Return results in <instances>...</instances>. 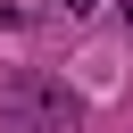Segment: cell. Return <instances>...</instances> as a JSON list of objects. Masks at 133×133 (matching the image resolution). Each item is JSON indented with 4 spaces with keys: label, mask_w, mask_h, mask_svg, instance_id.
Wrapping results in <instances>:
<instances>
[{
    "label": "cell",
    "mask_w": 133,
    "mask_h": 133,
    "mask_svg": "<svg viewBox=\"0 0 133 133\" xmlns=\"http://www.w3.org/2000/svg\"><path fill=\"white\" fill-rule=\"evenodd\" d=\"M0 133H42V116H33L25 100H0Z\"/></svg>",
    "instance_id": "2"
},
{
    "label": "cell",
    "mask_w": 133,
    "mask_h": 133,
    "mask_svg": "<svg viewBox=\"0 0 133 133\" xmlns=\"http://www.w3.org/2000/svg\"><path fill=\"white\" fill-rule=\"evenodd\" d=\"M25 108H33L42 125H75V116H83V100H75L66 83H50V75H33V83H25Z\"/></svg>",
    "instance_id": "1"
},
{
    "label": "cell",
    "mask_w": 133,
    "mask_h": 133,
    "mask_svg": "<svg viewBox=\"0 0 133 133\" xmlns=\"http://www.w3.org/2000/svg\"><path fill=\"white\" fill-rule=\"evenodd\" d=\"M91 8H100V0H58V17H91Z\"/></svg>",
    "instance_id": "3"
}]
</instances>
